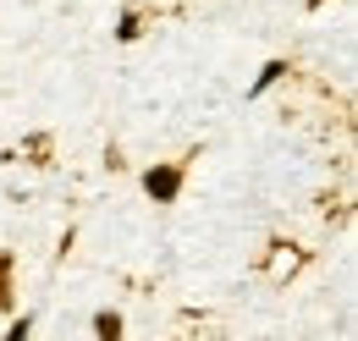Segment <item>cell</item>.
Returning a JSON list of instances; mask_svg holds the SVG:
<instances>
[{"label":"cell","instance_id":"6da1fadb","mask_svg":"<svg viewBox=\"0 0 358 341\" xmlns=\"http://www.w3.org/2000/svg\"><path fill=\"white\" fill-rule=\"evenodd\" d=\"M182 182H187V170H182V166H149V170H143V193H149L155 204H177Z\"/></svg>","mask_w":358,"mask_h":341},{"label":"cell","instance_id":"7a4b0ae2","mask_svg":"<svg viewBox=\"0 0 358 341\" xmlns=\"http://www.w3.org/2000/svg\"><path fill=\"white\" fill-rule=\"evenodd\" d=\"M11 275H17V254H0V314H11V303H17Z\"/></svg>","mask_w":358,"mask_h":341},{"label":"cell","instance_id":"3957f363","mask_svg":"<svg viewBox=\"0 0 358 341\" xmlns=\"http://www.w3.org/2000/svg\"><path fill=\"white\" fill-rule=\"evenodd\" d=\"M94 341H122V314L116 308H99L94 314Z\"/></svg>","mask_w":358,"mask_h":341},{"label":"cell","instance_id":"277c9868","mask_svg":"<svg viewBox=\"0 0 358 341\" xmlns=\"http://www.w3.org/2000/svg\"><path fill=\"white\" fill-rule=\"evenodd\" d=\"M281 78H287V61H265V66H259V78H254V88H248V94L259 99V94H265V88H275V83H281Z\"/></svg>","mask_w":358,"mask_h":341},{"label":"cell","instance_id":"5b68a950","mask_svg":"<svg viewBox=\"0 0 358 341\" xmlns=\"http://www.w3.org/2000/svg\"><path fill=\"white\" fill-rule=\"evenodd\" d=\"M138 34H143V17H138V11H122V22H116V39H122V44H133Z\"/></svg>","mask_w":358,"mask_h":341},{"label":"cell","instance_id":"8992f818","mask_svg":"<svg viewBox=\"0 0 358 341\" xmlns=\"http://www.w3.org/2000/svg\"><path fill=\"white\" fill-rule=\"evenodd\" d=\"M28 336H34V319L22 314V319H11V325H6V336H0V341H28Z\"/></svg>","mask_w":358,"mask_h":341},{"label":"cell","instance_id":"52a82bcc","mask_svg":"<svg viewBox=\"0 0 358 341\" xmlns=\"http://www.w3.org/2000/svg\"><path fill=\"white\" fill-rule=\"evenodd\" d=\"M309 6H325V0H309Z\"/></svg>","mask_w":358,"mask_h":341}]
</instances>
